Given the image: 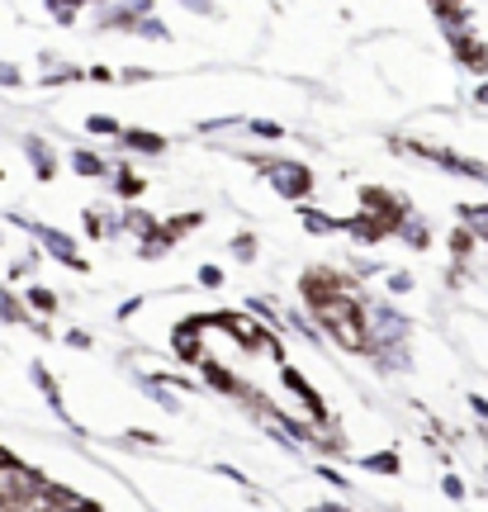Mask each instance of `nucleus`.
I'll list each match as a JSON object with an SVG mask.
<instances>
[{
	"mask_svg": "<svg viewBox=\"0 0 488 512\" xmlns=\"http://www.w3.org/2000/svg\"><path fill=\"white\" fill-rule=\"evenodd\" d=\"M138 384H143V394H147V399H157V403H162L166 413H181V399L171 394V384L152 380V375H143V380H138Z\"/></svg>",
	"mask_w": 488,
	"mask_h": 512,
	"instance_id": "19",
	"label": "nucleus"
},
{
	"mask_svg": "<svg viewBox=\"0 0 488 512\" xmlns=\"http://www.w3.org/2000/svg\"><path fill=\"white\" fill-rule=\"evenodd\" d=\"M308 512H346L342 503H318V508H308Z\"/></svg>",
	"mask_w": 488,
	"mask_h": 512,
	"instance_id": "45",
	"label": "nucleus"
},
{
	"mask_svg": "<svg viewBox=\"0 0 488 512\" xmlns=\"http://www.w3.org/2000/svg\"><path fill=\"white\" fill-rule=\"evenodd\" d=\"M247 133L261 138V143H280V138H285V128L275 124V119H247Z\"/></svg>",
	"mask_w": 488,
	"mask_h": 512,
	"instance_id": "24",
	"label": "nucleus"
},
{
	"mask_svg": "<svg viewBox=\"0 0 488 512\" xmlns=\"http://www.w3.org/2000/svg\"><path fill=\"white\" fill-rule=\"evenodd\" d=\"M451 252H455V261H465V256L474 252V233L465 228V223H460V228L451 233Z\"/></svg>",
	"mask_w": 488,
	"mask_h": 512,
	"instance_id": "28",
	"label": "nucleus"
},
{
	"mask_svg": "<svg viewBox=\"0 0 488 512\" xmlns=\"http://www.w3.org/2000/svg\"><path fill=\"white\" fill-rule=\"evenodd\" d=\"M171 247H176V242L166 238V233H157V238L138 242V256H143V261H152V256H166V252H171Z\"/></svg>",
	"mask_w": 488,
	"mask_h": 512,
	"instance_id": "27",
	"label": "nucleus"
},
{
	"mask_svg": "<svg viewBox=\"0 0 488 512\" xmlns=\"http://www.w3.org/2000/svg\"><path fill=\"white\" fill-rule=\"evenodd\" d=\"M342 233L346 238H356V242H365V247H370V242L394 238V233H389V223H380L375 214H351V219H342Z\"/></svg>",
	"mask_w": 488,
	"mask_h": 512,
	"instance_id": "7",
	"label": "nucleus"
},
{
	"mask_svg": "<svg viewBox=\"0 0 488 512\" xmlns=\"http://www.w3.org/2000/svg\"><path fill=\"white\" fill-rule=\"evenodd\" d=\"M199 223H204V214H199V209H195V214H176V219L162 223V233L171 242H181V238H190V233H199Z\"/></svg>",
	"mask_w": 488,
	"mask_h": 512,
	"instance_id": "18",
	"label": "nucleus"
},
{
	"mask_svg": "<svg viewBox=\"0 0 488 512\" xmlns=\"http://www.w3.org/2000/svg\"><path fill=\"white\" fill-rule=\"evenodd\" d=\"M76 81H86V72H81V67H62V72L43 76V86H76Z\"/></svg>",
	"mask_w": 488,
	"mask_h": 512,
	"instance_id": "29",
	"label": "nucleus"
},
{
	"mask_svg": "<svg viewBox=\"0 0 488 512\" xmlns=\"http://www.w3.org/2000/svg\"><path fill=\"white\" fill-rule=\"evenodd\" d=\"M143 190H147L143 176H133V171H128L124 162L114 166V195H119V200H128V204H133V200H143Z\"/></svg>",
	"mask_w": 488,
	"mask_h": 512,
	"instance_id": "17",
	"label": "nucleus"
},
{
	"mask_svg": "<svg viewBox=\"0 0 488 512\" xmlns=\"http://www.w3.org/2000/svg\"><path fill=\"white\" fill-rule=\"evenodd\" d=\"M119 233H133L138 242H147V238L162 233V219L147 214V209H124V214H119Z\"/></svg>",
	"mask_w": 488,
	"mask_h": 512,
	"instance_id": "9",
	"label": "nucleus"
},
{
	"mask_svg": "<svg viewBox=\"0 0 488 512\" xmlns=\"http://www.w3.org/2000/svg\"><path fill=\"white\" fill-rule=\"evenodd\" d=\"M0 460H5V451H0Z\"/></svg>",
	"mask_w": 488,
	"mask_h": 512,
	"instance_id": "50",
	"label": "nucleus"
},
{
	"mask_svg": "<svg viewBox=\"0 0 488 512\" xmlns=\"http://www.w3.org/2000/svg\"><path fill=\"white\" fill-rule=\"evenodd\" d=\"M48 15H53L57 24H76V19H81V10H72V5H48Z\"/></svg>",
	"mask_w": 488,
	"mask_h": 512,
	"instance_id": "39",
	"label": "nucleus"
},
{
	"mask_svg": "<svg viewBox=\"0 0 488 512\" xmlns=\"http://www.w3.org/2000/svg\"><path fill=\"white\" fill-rule=\"evenodd\" d=\"M86 133H95V138H114V143H119L124 124H119L114 114H91V119H86Z\"/></svg>",
	"mask_w": 488,
	"mask_h": 512,
	"instance_id": "21",
	"label": "nucleus"
},
{
	"mask_svg": "<svg viewBox=\"0 0 488 512\" xmlns=\"http://www.w3.org/2000/svg\"><path fill=\"white\" fill-rule=\"evenodd\" d=\"M470 408H474V413H479V422H484V427H488V399H479V394H470Z\"/></svg>",
	"mask_w": 488,
	"mask_h": 512,
	"instance_id": "43",
	"label": "nucleus"
},
{
	"mask_svg": "<svg viewBox=\"0 0 488 512\" xmlns=\"http://www.w3.org/2000/svg\"><path fill=\"white\" fill-rule=\"evenodd\" d=\"M72 171L76 176H114V166H109L100 152H91V147H76L72 152Z\"/></svg>",
	"mask_w": 488,
	"mask_h": 512,
	"instance_id": "16",
	"label": "nucleus"
},
{
	"mask_svg": "<svg viewBox=\"0 0 488 512\" xmlns=\"http://www.w3.org/2000/svg\"><path fill=\"white\" fill-rule=\"evenodd\" d=\"M479 100H484V105H488V86H484V91H479Z\"/></svg>",
	"mask_w": 488,
	"mask_h": 512,
	"instance_id": "47",
	"label": "nucleus"
},
{
	"mask_svg": "<svg viewBox=\"0 0 488 512\" xmlns=\"http://www.w3.org/2000/svg\"><path fill=\"white\" fill-rule=\"evenodd\" d=\"M0 512H19V508H10V503H0Z\"/></svg>",
	"mask_w": 488,
	"mask_h": 512,
	"instance_id": "46",
	"label": "nucleus"
},
{
	"mask_svg": "<svg viewBox=\"0 0 488 512\" xmlns=\"http://www.w3.org/2000/svg\"><path fill=\"white\" fill-rule=\"evenodd\" d=\"M0 299H5V285H0Z\"/></svg>",
	"mask_w": 488,
	"mask_h": 512,
	"instance_id": "49",
	"label": "nucleus"
},
{
	"mask_svg": "<svg viewBox=\"0 0 488 512\" xmlns=\"http://www.w3.org/2000/svg\"><path fill=\"white\" fill-rule=\"evenodd\" d=\"M408 290H413V275H408V271L389 275V294H408Z\"/></svg>",
	"mask_w": 488,
	"mask_h": 512,
	"instance_id": "40",
	"label": "nucleus"
},
{
	"mask_svg": "<svg viewBox=\"0 0 488 512\" xmlns=\"http://www.w3.org/2000/svg\"><path fill=\"white\" fill-rule=\"evenodd\" d=\"M86 81H95V86H119V72H109V67H91Z\"/></svg>",
	"mask_w": 488,
	"mask_h": 512,
	"instance_id": "36",
	"label": "nucleus"
},
{
	"mask_svg": "<svg viewBox=\"0 0 488 512\" xmlns=\"http://www.w3.org/2000/svg\"><path fill=\"white\" fill-rule=\"evenodd\" d=\"M119 143L133 147V152H143V157H162L166 147H171L162 133H152V128H124V133H119ZM119 143H114V147H119Z\"/></svg>",
	"mask_w": 488,
	"mask_h": 512,
	"instance_id": "10",
	"label": "nucleus"
},
{
	"mask_svg": "<svg viewBox=\"0 0 488 512\" xmlns=\"http://www.w3.org/2000/svg\"><path fill=\"white\" fill-rule=\"evenodd\" d=\"M143 304H147V294H133V299H124V304L114 309V323H128V318H133V313L143 309Z\"/></svg>",
	"mask_w": 488,
	"mask_h": 512,
	"instance_id": "32",
	"label": "nucleus"
},
{
	"mask_svg": "<svg viewBox=\"0 0 488 512\" xmlns=\"http://www.w3.org/2000/svg\"><path fill=\"white\" fill-rule=\"evenodd\" d=\"M43 489H48V484H43V475H38V470H29L24 460H15V456L0 460V503L24 508V503H29V498H38Z\"/></svg>",
	"mask_w": 488,
	"mask_h": 512,
	"instance_id": "3",
	"label": "nucleus"
},
{
	"mask_svg": "<svg viewBox=\"0 0 488 512\" xmlns=\"http://www.w3.org/2000/svg\"><path fill=\"white\" fill-rule=\"evenodd\" d=\"M318 479H327L332 489H351V479H346L342 470H332V465H318Z\"/></svg>",
	"mask_w": 488,
	"mask_h": 512,
	"instance_id": "35",
	"label": "nucleus"
},
{
	"mask_svg": "<svg viewBox=\"0 0 488 512\" xmlns=\"http://www.w3.org/2000/svg\"><path fill=\"white\" fill-rule=\"evenodd\" d=\"M228 252H233L237 261H256V233H237V238L228 242Z\"/></svg>",
	"mask_w": 488,
	"mask_h": 512,
	"instance_id": "26",
	"label": "nucleus"
},
{
	"mask_svg": "<svg viewBox=\"0 0 488 512\" xmlns=\"http://www.w3.org/2000/svg\"><path fill=\"white\" fill-rule=\"evenodd\" d=\"M252 166L271 181L275 195H285V200L294 204H308V195H313V171H308V162H290V157H252Z\"/></svg>",
	"mask_w": 488,
	"mask_h": 512,
	"instance_id": "1",
	"label": "nucleus"
},
{
	"mask_svg": "<svg viewBox=\"0 0 488 512\" xmlns=\"http://www.w3.org/2000/svg\"><path fill=\"white\" fill-rule=\"evenodd\" d=\"M119 441H124V446H152V451H162V446H166L157 432H124Z\"/></svg>",
	"mask_w": 488,
	"mask_h": 512,
	"instance_id": "30",
	"label": "nucleus"
},
{
	"mask_svg": "<svg viewBox=\"0 0 488 512\" xmlns=\"http://www.w3.org/2000/svg\"><path fill=\"white\" fill-rule=\"evenodd\" d=\"M0 181H5V166H0Z\"/></svg>",
	"mask_w": 488,
	"mask_h": 512,
	"instance_id": "48",
	"label": "nucleus"
},
{
	"mask_svg": "<svg viewBox=\"0 0 488 512\" xmlns=\"http://www.w3.org/2000/svg\"><path fill=\"white\" fill-rule=\"evenodd\" d=\"M332 342H337V347H346V351H361V356H370V337H365V328H361V313H356V318H346L342 328H332Z\"/></svg>",
	"mask_w": 488,
	"mask_h": 512,
	"instance_id": "14",
	"label": "nucleus"
},
{
	"mask_svg": "<svg viewBox=\"0 0 488 512\" xmlns=\"http://www.w3.org/2000/svg\"><path fill=\"white\" fill-rule=\"evenodd\" d=\"M24 157H29V166H34V176L43 185L57 181V152H53V143H48V138L29 133V138H24Z\"/></svg>",
	"mask_w": 488,
	"mask_h": 512,
	"instance_id": "6",
	"label": "nucleus"
},
{
	"mask_svg": "<svg viewBox=\"0 0 488 512\" xmlns=\"http://www.w3.org/2000/svg\"><path fill=\"white\" fill-rule=\"evenodd\" d=\"M361 328L370 337V356L389 347H408V318L394 309V304H361Z\"/></svg>",
	"mask_w": 488,
	"mask_h": 512,
	"instance_id": "2",
	"label": "nucleus"
},
{
	"mask_svg": "<svg viewBox=\"0 0 488 512\" xmlns=\"http://www.w3.org/2000/svg\"><path fill=\"white\" fill-rule=\"evenodd\" d=\"M451 48H455V57H460L470 72H488V48L474 34H460V29H455V34H451Z\"/></svg>",
	"mask_w": 488,
	"mask_h": 512,
	"instance_id": "8",
	"label": "nucleus"
},
{
	"mask_svg": "<svg viewBox=\"0 0 488 512\" xmlns=\"http://www.w3.org/2000/svg\"><path fill=\"white\" fill-rule=\"evenodd\" d=\"M361 465H365V470H375V475H398V470H403L398 451H380V456H365Z\"/></svg>",
	"mask_w": 488,
	"mask_h": 512,
	"instance_id": "23",
	"label": "nucleus"
},
{
	"mask_svg": "<svg viewBox=\"0 0 488 512\" xmlns=\"http://www.w3.org/2000/svg\"><path fill=\"white\" fill-rule=\"evenodd\" d=\"M460 219H465V228L474 238L488 242V204H460Z\"/></svg>",
	"mask_w": 488,
	"mask_h": 512,
	"instance_id": "20",
	"label": "nucleus"
},
{
	"mask_svg": "<svg viewBox=\"0 0 488 512\" xmlns=\"http://www.w3.org/2000/svg\"><path fill=\"white\" fill-rule=\"evenodd\" d=\"M62 342H67L72 351H91L95 337H91V332H81V328H72V332H62Z\"/></svg>",
	"mask_w": 488,
	"mask_h": 512,
	"instance_id": "33",
	"label": "nucleus"
},
{
	"mask_svg": "<svg viewBox=\"0 0 488 512\" xmlns=\"http://www.w3.org/2000/svg\"><path fill=\"white\" fill-rule=\"evenodd\" d=\"M34 261H38V256H24V261H15V266H10V280H24V275L34 271Z\"/></svg>",
	"mask_w": 488,
	"mask_h": 512,
	"instance_id": "42",
	"label": "nucleus"
},
{
	"mask_svg": "<svg viewBox=\"0 0 488 512\" xmlns=\"http://www.w3.org/2000/svg\"><path fill=\"white\" fill-rule=\"evenodd\" d=\"M0 323H34V318H29V309H24V299L5 294V299H0Z\"/></svg>",
	"mask_w": 488,
	"mask_h": 512,
	"instance_id": "25",
	"label": "nucleus"
},
{
	"mask_svg": "<svg viewBox=\"0 0 488 512\" xmlns=\"http://www.w3.org/2000/svg\"><path fill=\"white\" fill-rule=\"evenodd\" d=\"M370 361H375V370H384V375H389V370H408V347H389V351H375Z\"/></svg>",
	"mask_w": 488,
	"mask_h": 512,
	"instance_id": "22",
	"label": "nucleus"
},
{
	"mask_svg": "<svg viewBox=\"0 0 488 512\" xmlns=\"http://www.w3.org/2000/svg\"><path fill=\"white\" fill-rule=\"evenodd\" d=\"M133 34H138V38H171V29H166L162 19H152V15H147L143 24H138V29H133Z\"/></svg>",
	"mask_w": 488,
	"mask_h": 512,
	"instance_id": "31",
	"label": "nucleus"
},
{
	"mask_svg": "<svg viewBox=\"0 0 488 512\" xmlns=\"http://www.w3.org/2000/svg\"><path fill=\"white\" fill-rule=\"evenodd\" d=\"M29 375H34V384H38V394H43V399H48V408H53L57 418L67 422V403H62V389H57V380H53V370L43 366V361H34V366H29Z\"/></svg>",
	"mask_w": 488,
	"mask_h": 512,
	"instance_id": "12",
	"label": "nucleus"
},
{
	"mask_svg": "<svg viewBox=\"0 0 488 512\" xmlns=\"http://www.w3.org/2000/svg\"><path fill=\"white\" fill-rule=\"evenodd\" d=\"M0 86H24V72L15 62H0Z\"/></svg>",
	"mask_w": 488,
	"mask_h": 512,
	"instance_id": "37",
	"label": "nucleus"
},
{
	"mask_svg": "<svg viewBox=\"0 0 488 512\" xmlns=\"http://www.w3.org/2000/svg\"><path fill=\"white\" fill-rule=\"evenodd\" d=\"M199 285H204V290H218V285H223V271H218V266H199Z\"/></svg>",
	"mask_w": 488,
	"mask_h": 512,
	"instance_id": "38",
	"label": "nucleus"
},
{
	"mask_svg": "<svg viewBox=\"0 0 488 512\" xmlns=\"http://www.w3.org/2000/svg\"><path fill=\"white\" fill-rule=\"evenodd\" d=\"M157 72H147V67H128V72H119V86H143V81H152Z\"/></svg>",
	"mask_w": 488,
	"mask_h": 512,
	"instance_id": "34",
	"label": "nucleus"
},
{
	"mask_svg": "<svg viewBox=\"0 0 488 512\" xmlns=\"http://www.w3.org/2000/svg\"><path fill=\"white\" fill-rule=\"evenodd\" d=\"M214 470H218V475H223V479H233L237 489H252V479L242 475V470H233V465H214Z\"/></svg>",
	"mask_w": 488,
	"mask_h": 512,
	"instance_id": "41",
	"label": "nucleus"
},
{
	"mask_svg": "<svg viewBox=\"0 0 488 512\" xmlns=\"http://www.w3.org/2000/svg\"><path fill=\"white\" fill-rule=\"evenodd\" d=\"M57 304H62V299H57V290H48V285H29V290H24V309H29L34 323H48L57 313Z\"/></svg>",
	"mask_w": 488,
	"mask_h": 512,
	"instance_id": "11",
	"label": "nucleus"
},
{
	"mask_svg": "<svg viewBox=\"0 0 488 512\" xmlns=\"http://www.w3.org/2000/svg\"><path fill=\"white\" fill-rule=\"evenodd\" d=\"M299 223H304L313 238H327V233H342V219H332L323 209H313V204H299Z\"/></svg>",
	"mask_w": 488,
	"mask_h": 512,
	"instance_id": "15",
	"label": "nucleus"
},
{
	"mask_svg": "<svg viewBox=\"0 0 488 512\" xmlns=\"http://www.w3.org/2000/svg\"><path fill=\"white\" fill-rule=\"evenodd\" d=\"M24 228H29V233L43 242V252L53 256V261H62L67 271H81V275L91 271V261L81 256V247H76L72 233H62V228H48V223H24Z\"/></svg>",
	"mask_w": 488,
	"mask_h": 512,
	"instance_id": "4",
	"label": "nucleus"
},
{
	"mask_svg": "<svg viewBox=\"0 0 488 512\" xmlns=\"http://www.w3.org/2000/svg\"><path fill=\"white\" fill-rule=\"evenodd\" d=\"M171 351L181 356L185 366H204L209 356H204V332H199V323L190 318V323H181V328L171 332Z\"/></svg>",
	"mask_w": 488,
	"mask_h": 512,
	"instance_id": "5",
	"label": "nucleus"
},
{
	"mask_svg": "<svg viewBox=\"0 0 488 512\" xmlns=\"http://www.w3.org/2000/svg\"><path fill=\"white\" fill-rule=\"evenodd\" d=\"M403 247H413V252H427L432 247V228H427V219H417V214H408V219L398 223V233H394Z\"/></svg>",
	"mask_w": 488,
	"mask_h": 512,
	"instance_id": "13",
	"label": "nucleus"
},
{
	"mask_svg": "<svg viewBox=\"0 0 488 512\" xmlns=\"http://www.w3.org/2000/svg\"><path fill=\"white\" fill-rule=\"evenodd\" d=\"M446 498H465V484H460V479H446Z\"/></svg>",
	"mask_w": 488,
	"mask_h": 512,
	"instance_id": "44",
	"label": "nucleus"
}]
</instances>
